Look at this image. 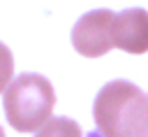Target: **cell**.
<instances>
[{
    "label": "cell",
    "instance_id": "1",
    "mask_svg": "<svg viewBox=\"0 0 148 137\" xmlns=\"http://www.w3.org/2000/svg\"><path fill=\"white\" fill-rule=\"evenodd\" d=\"M148 109V95L139 86L116 79L95 98L92 116L102 137H136Z\"/></svg>",
    "mask_w": 148,
    "mask_h": 137
},
{
    "label": "cell",
    "instance_id": "2",
    "mask_svg": "<svg viewBox=\"0 0 148 137\" xmlns=\"http://www.w3.org/2000/svg\"><path fill=\"white\" fill-rule=\"evenodd\" d=\"M56 93L46 77L25 72L12 79L2 95V107L9 125L18 132L39 130L53 114Z\"/></svg>",
    "mask_w": 148,
    "mask_h": 137
},
{
    "label": "cell",
    "instance_id": "3",
    "mask_svg": "<svg viewBox=\"0 0 148 137\" xmlns=\"http://www.w3.org/2000/svg\"><path fill=\"white\" fill-rule=\"evenodd\" d=\"M113 21L111 9H92L83 14L72 28V44L86 58H99L113 46Z\"/></svg>",
    "mask_w": 148,
    "mask_h": 137
},
{
    "label": "cell",
    "instance_id": "4",
    "mask_svg": "<svg viewBox=\"0 0 148 137\" xmlns=\"http://www.w3.org/2000/svg\"><path fill=\"white\" fill-rule=\"evenodd\" d=\"M113 46L127 53L148 51V12L141 7L116 14L113 21Z\"/></svg>",
    "mask_w": 148,
    "mask_h": 137
},
{
    "label": "cell",
    "instance_id": "5",
    "mask_svg": "<svg viewBox=\"0 0 148 137\" xmlns=\"http://www.w3.org/2000/svg\"><path fill=\"white\" fill-rule=\"evenodd\" d=\"M35 137H83V135H81V128H79L76 121L58 116V118H49L37 130Z\"/></svg>",
    "mask_w": 148,
    "mask_h": 137
},
{
    "label": "cell",
    "instance_id": "6",
    "mask_svg": "<svg viewBox=\"0 0 148 137\" xmlns=\"http://www.w3.org/2000/svg\"><path fill=\"white\" fill-rule=\"evenodd\" d=\"M12 74H14V58L9 46H5L0 42V93L7 91V86L12 84Z\"/></svg>",
    "mask_w": 148,
    "mask_h": 137
},
{
    "label": "cell",
    "instance_id": "7",
    "mask_svg": "<svg viewBox=\"0 0 148 137\" xmlns=\"http://www.w3.org/2000/svg\"><path fill=\"white\" fill-rule=\"evenodd\" d=\"M136 137H148V109H146V116H143V125H141V130H139V135Z\"/></svg>",
    "mask_w": 148,
    "mask_h": 137
},
{
    "label": "cell",
    "instance_id": "8",
    "mask_svg": "<svg viewBox=\"0 0 148 137\" xmlns=\"http://www.w3.org/2000/svg\"><path fill=\"white\" fill-rule=\"evenodd\" d=\"M0 137H5V132H2V128H0Z\"/></svg>",
    "mask_w": 148,
    "mask_h": 137
}]
</instances>
